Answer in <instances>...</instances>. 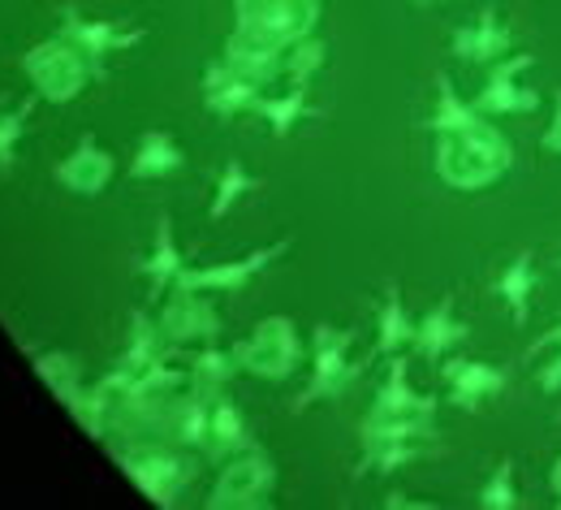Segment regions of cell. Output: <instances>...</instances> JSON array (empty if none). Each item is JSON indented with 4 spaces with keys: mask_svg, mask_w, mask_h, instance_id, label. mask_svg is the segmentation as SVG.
I'll return each instance as SVG.
<instances>
[{
    "mask_svg": "<svg viewBox=\"0 0 561 510\" xmlns=\"http://www.w3.org/2000/svg\"><path fill=\"white\" fill-rule=\"evenodd\" d=\"M514 165V144L492 126L489 117L462 135H436L432 169L449 191H489Z\"/></svg>",
    "mask_w": 561,
    "mask_h": 510,
    "instance_id": "1",
    "label": "cell"
},
{
    "mask_svg": "<svg viewBox=\"0 0 561 510\" xmlns=\"http://www.w3.org/2000/svg\"><path fill=\"white\" fill-rule=\"evenodd\" d=\"M4 109H9V100H4V95H0V113H4Z\"/></svg>",
    "mask_w": 561,
    "mask_h": 510,
    "instance_id": "40",
    "label": "cell"
},
{
    "mask_svg": "<svg viewBox=\"0 0 561 510\" xmlns=\"http://www.w3.org/2000/svg\"><path fill=\"white\" fill-rule=\"evenodd\" d=\"M480 507L484 510L523 507V494H518V485H514V458H501V463L492 467V476L484 480V489H480Z\"/></svg>",
    "mask_w": 561,
    "mask_h": 510,
    "instance_id": "33",
    "label": "cell"
},
{
    "mask_svg": "<svg viewBox=\"0 0 561 510\" xmlns=\"http://www.w3.org/2000/svg\"><path fill=\"white\" fill-rule=\"evenodd\" d=\"M61 35L82 48V57L91 61V73L104 78L108 57L113 53H126V48H139L142 39H147V26H130L122 18H82L78 9H66Z\"/></svg>",
    "mask_w": 561,
    "mask_h": 510,
    "instance_id": "8",
    "label": "cell"
},
{
    "mask_svg": "<svg viewBox=\"0 0 561 510\" xmlns=\"http://www.w3.org/2000/svg\"><path fill=\"white\" fill-rule=\"evenodd\" d=\"M242 367H238V360H233V351H220V347H204L195 360H191V389L195 394H204V398H220L225 394V385L238 376Z\"/></svg>",
    "mask_w": 561,
    "mask_h": 510,
    "instance_id": "30",
    "label": "cell"
},
{
    "mask_svg": "<svg viewBox=\"0 0 561 510\" xmlns=\"http://www.w3.org/2000/svg\"><path fill=\"white\" fill-rule=\"evenodd\" d=\"M427 441H380V445H363V458H358V467H354V476H393V472H402V467H411V463H420Z\"/></svg>",
    "mask_w": 561,
    "mask_h": 510,
    "instance_id": "31",
    "label": "cell"
},
{
    "mask_svg": "<svg viewBox=\"0 0 561 510\" xmlns=\"http://www.w3.org/2000/svg\"><path fill=\"white\" fill-rule=\"evenodd\" d=\"M536 385H540V394H561V351H549L545 367L536 372Z\"/></svg>",
    "mask_w": 561,
    "mask_h": 510,
    "instance_id": "36",
    "label": "cell"
},
{
    "mask_svg": "<svg viewBox=\"0 0 561 510\" xmlns=\"http://www.w3.org/2000/svg\"><path fill=\"white\" fill-rule=\"evenodd\" d=\"M415 325L420 320L411 316V307L402 298V286L389 282L385 294H380V307H376V347H371V355L389 360V355H402L407 347H415Z\"/></svg>",
    "mask_w": 561,
    "mask_h": 510,
    "instance_id": "19",
    "label": "cell"
},
{
    "mask_svg": "<svg viewBox=\"0 0 561 510\" xmlns=\"http://www.w3.org/2000/svg\"><path fill=\"white\" fill-rule=\"evenodd\" d=\"M113 173H117V160L95 144L91 135L73 147L66 160H57V169H53L57 186H66L70 195H87V200L104 195V191H108V182H113Z\"/></svg>",
    "mask_w": 561,
    "mask_h": 510,
    "instance_id": "15",
    "label": "cell"
},
{
    "mask_svg": "<svg viewBox=\"0 0 561 510\" xmlns=\"http://www.w3.org/2000/svg\"><path fill=\"white\" fill-rule=\"evenodd\" d=\"M307 91H311V87H289L285 95H273V100L264 95V100L255 104V117H264V126L273 131V139H289L302 117H316Z\"/></svg>",
    "mask_w": 561,
    "mask_h": 510,
    "instance_id": "27",
    "label": "cell"
},
{
    "mask_svg": "<svg viewBox=\"0 0 561 510\" xmlns=\"http://www.w3.org/2000/svg\"><path fill=\"white\" fill-rule=\"evenodd\" d=\"M285 251H289V238H277V242H268V247H260V251H247V256H238V260L182 269L178 286H182V291H204V294H238V291H247L260 273H268ZM178 286H173V291H178Z\"/></svg>",
    "mask_w": 561,
    "mask_h": 510,
    "instance_id": "9",
    "label": "cell"
},
{
    "mask_svg": "<svg viewBox=\"0 0 561 510\" xmlns=\"http://www.w3.org/2000/svg\"><path fill=\"white\" fill-rule=\"evenodd\" d=\"M549 351H561V325H553V329H545L531 347H527V360H540V355H549Z\"/></svg>",
    "mask_w": 561,
    "mask_h": 510,
    "instance_id": "37",
    "label": "cell"
},
{
    "mask_svg": "<svg viewBox=\"0 0 561 510\" xmlns=\"http://www.w3.org/2000/svg\"><path fill=\"white\" fill-rule=\"evenodd\" d=\"M182 165H186V151L169 131H142L135 156H130V178L135 182H160V178L178 173Z\"/></svg>",
    "mask_w": 561,
    "mask_h": 510,
    "instance_id": "21",
    "label": "cell"
},
{
    "mask_svg": "<svg viewBox=\"0 0 561 510\" xmlns=\"http://www.w3.org/2000/svg\"><path fill=\"white\" fill-rule=\"evenodd\" d=\"M260 87L264 82L242 78L238 70H229V61L220 57V61H211L208 70H204V109H208L211 117H220V122H233L242 113H255V104L264 100Z\"/></svg>",
    "mask_w": 561,
    "mask_h": 510,
    "instance_id": "14",
    "label": "cell"
},
{
    "mask_svg": "<svg viewBox=\"0 0 561 510\" xmlns=\"http://www.w3.org/2000/svg\"><path fill=\"white\" fill-rule=\"evenodd\" d=\"M251 445H255V438H251V429H247V420H242L238 403L220 394V398L211 403L208 458L211 463H225V458H233V454H242V450H251Z\"/></svg>",
    "mask_w": 561,
    "mask_h": 510,
    "instance_id": "23",
    "label": "cell"
},
{
    "mask_svg": "<svg viewBox=\"0 0 561 510\" xmlns=\"http://www.w3.org/2000/svg\"><path fill=\"white\" fill-rule=\"evenodd\" d=\"M558 420H561V416H558Z\"/></svg>",
    "mask_w": 561,
    "mask_h": 510,
    "instance_id": "42",
    "label": "cell"
},
{
    "mask_svg": "<svg viewBox=\"0 0 561 510\" xmlns=\"http://www.w3.org/2000/svg\"><path fill=\"white\" fill-rule=\"evenodd\" d=\"M354 329H342V325H316L311 333V381L302 385V394L289 403L294 416L311 411L316 403H337L351 394V385L367 372V360H351L354 351Z\"/></svg>",
    "mask_w": 561,
    "mask_h": 510,
    "instance_id": "3",
    "label": "cell"
},
{
    "mask_svg": "<svg viewBox=\"0 0 561 510\" xmlns=\"http://www.w3.org/2000/svg\"><path fill=\"white\" fill-rule=\"evenodd\" d=\"M558 269H561V256H558Z\"/></svg>",
    "mask_w": 561,
    "mask_h": 510,
    "instance_id": "41",
    "label": "cell"
},
{
    "mask_svg": "<svg viewBox=\"0 0 561 510\" xmlns=\"http://www.w3.org/2000/svg\"><path fill=\"white\" fill-rule=\"evenodd\" d=\"M449 53H454L458 61H471V66L505 61V57L514 53V31H510V22L501 18V9L484 4V9L476 13V22H467V26H458V31L449 35Z\"/></svg>",
    "mask_w": 561,
    "mask_h": 510,
    "instance_id": "12",
    "label": "cell"
},
{
    "mask_svg": "<svg viewBox=\"0 0 561 510\" xmlns=\"http://www.w3.org/2000/svg\"><path fill=\"white\" fill-rule=\"evenodd\" d=\"M113 454H117L122 472L139 485L156 507H178V498L195 480V463L182 458V454H169L160 445H126V450H113Z\"/></svg>",
    "mask_w": 561,
    "mask_h": 510,
    "instance_id": "6",
    "label": "cell"
},
{
    "mask_svg": "<svg viewBox=\"0 0 561 510\" xmlns=\"http://www.w3.org/2000/svg\"><path fill=\"white\" fill-rule=\"evenodd\" d=\"M320 4L324 0H233V44H251V48H273L289 53L298 39H307L320 22Z\"/></svg>",
    "mask_w": 561,
    "mask_h": 510,
    "instance_id": "2",
    "label": "cell"
},
{
    "mask_svg": "<svg viewBox=\"0 0 561 510\" xmlns=\"http://www.w3.org/2000/svg\"><path fill=\"white\" fill-rule=\"evenodd\" d=\"M182 269H186V256H182V247H178L173 217H169V213H160V217H156V234H151V247H147V256L139 260V273L147 277V294H151V303H156V298H164V294L178 286Z\"/></svg>",
    "mask_w": 561,
    "mask_h": 510,
    "instance_id": "16",
    "label": "cell"
},
{
    "mask_svg": "<svg viewBox=\"0 0 561 510\" xmlns=\"http://www.w3.org/2000/svg\"><path fill=\"white\" fill-rule=\"evenodd\" d=\"M436 438V416H363L358 420V445H380V441H432Z\"/></svg>",
    "mask_w": 561,
    "mask_h": 510,
    "instance_id": "26",
    "label": "cell"
},
{
    "mask_svg": "<svg viewBox=\"0 0 561 510\" xmlns=\"http://www.w3.org/2000/svg\"><path fill=\"white\" fill-rule=\"evenodd\" d=\"M531 66H536L531 53H523V57L510 53L505 61H492L489 78H484V87L476 91L471 104H476L484 117H518V113H536V109H540V91L518 82Z\"/></svg>",
    "mask_w": 561,
    "mask_h": 510,
    "instance_id": "10",
    "label": "cell"
},
{
    "mask_svg": "<svg viewBox=\"0 0 561 510\" xmlns=\"http://www.w3.org/2000/svg\"><path fill=\"white\" fill-rule=\"evenodd\" d=\"M436 398L432 394H420L411 385V360L407 355H389V372H385V385L376 389L371 398V411L367 416H436Z\"/></svg>",
    "mask_w": 561,
    "mask_h": 510,
    "instance_id": "18",
    "label": "cell"
},
{
    "mask_svg": "<svg viewBox=\"0 0 561 510\" xmlns=\"http://www.w3.org/2000/svg\"><path fill=\"white\" fill-rule=\"evenodd\" d=\"M31 117H35V100H22L18 109H4L0 113V169H13L18 144H22L26 126H31Z\"/></svg>",
    "mask_w": 561,
    "mask_h": 510,
    "instance_id": "34",
    "label": "cell"
},
{
    "mask_svg": "<svg viewBox=\"0 0 561 510\" xmlns=\"http://www.w3.org/2000/svg\"><path fill=\"white\" fill-rule=\"evenodd\" d=\"M35 372H39V381L57 394L61 407H73L78 394L87 389V385H82V364L73 360L70 351H35Z\"/></svg>",
    "mask_w": 561,
    "mask_h": 510,
    "instance_id": "28",
    "label": "cell"
},
{
    "mask_svg": "<svg viewBox=\"0 0 561 510\" xmlns=\"http://www.w3.org/2000/svg\"><path fill=\"white\" fill-rule=\"evenodd\" d=\"M471 338V325H462L454 316V294H445L440 303H432L415 325V355L427 364H440L445 355H454V347H462Z\"/></svg>",
    "mask_w": 561,
    "mask_h": 510,
    "instance_id": "17",
    "label": "cell"
},
{
    "mask_svg": "<svg viewBox=\"0 0 561 510\" xmlns=\"http://www.w3.org/2000/svg\"><path fill=\"white\" fill-rule=\"evenodd\" d=\"M160 333L169 342H216L220 338V311L211 307V298L204 291H182L164 303L160 311Z\"/></svg>",
    "mask_w": 561,
    "mask_h": 510,
    "instance_id": "13",
    "label": "cell"
},
{
    "mask_svg": "<svg viewBox=\"0 0 561 510\" xmlns=\"http://www.w3.org/2000/svg\"><path fill=\"white\" fill-rule=\"evenodd\" d=\"M164 333H160V320H151L147 311H130V333H126V347H122V355H117V367L122 372H130V376H139L147 367L156 364V360H164Z\"/></svg>",
    "mask_w": 561,
    "mask_h": 510,
    "instance_id": "25",
    "label": "cell"
},
{
    "mask_svg": "<svg viewBox=\"0 0 561 510\" xmlns=\"http://www.w3.org/2000/svg\"><path fill=\"white\" fill-rule=\"evenodd\" d=\"M22 73L31 78L35 95H44V100H53V104H70L73 95L87 87V78H95V73H91V61L82 57V48L70 44L66 35L31 44V53L22 57Z\"/></svg>",
    "mask_w": 561,
    "mask_h": 510,
    "instance_id": "5",
    "label": "cell"
},
{
    "mask_svg": "<svg viewBox=\"0 0 561 510\" xmlns=\"http://www.w3.org/2000/svg\"><path fill=\"white\" fill-rule=\"evenodd\" d=\"M273 489H277V467H273V458H268L260 445H251V450L225 458V472H220V480L211 485L208 507L211 510L268 507V502H273Z\"/></svg>",
    "mask_w": 561,
    "mask_h": 510,
    "instance_id": "7",
    "label": "cell"
},
{
    "mask_svg": "<svg viewBox=\"0 0 561 510\" xmlns=\"http://www.w3.org/2000/svg\"><path fill=\"white\" fill-rule=\"evenodd\" d=\"M492 294L510 307L514 329H527L531 320V294H536V251H518L492 282Z\"/></svg>",
    "mask_w": 561,
    "mask_h": 510,
    "instance_id": "20",
    "label": "cell"
},
{
    "mask_svg": "<svg viewBox=\"0 0 561 510\" xmlns=\"http://www.w3.org/2000/svg\"><path fill=\"white\" fill-rule=\"evenodd\" d=\"M264 186V178H255L242 160H225L220 178H216V191H211V204H208V220H225L247 195H255Z\"/></svg>",
    "mask_w": 561,
    "mask_h": 510,
    "instance_id": "29",
    "label": "cell"
},
{
    "mask_svg": "<svg viewBox=\"0 0 561 510\" xmlns=\"http://www.w3.org/2000/svg\"><path fill=\"white\" fill-rule=\"evenodd\" d=\"M484 122V113L471 104V100H462L458 95V87H454V78L440 70L436 73V109H432V117L423 122L432 135H462V131H476Z\"/></svg>",
    "mask_w": 561,
    "mask_h": 510,
    "instance_id": "22",
    "label": "cell"
},
{
    "mask_svg": "<svg viewBox=\"0 0 561 510\" xmlns=\"http://www.w3.org/2000/svg\"><path fill=\"white\" fill-rule=\"evenodd\" d=\"M169 438L178 441V445H186V450H208V438H211V398L204 394H186V398H173V407H169V429H164Z\"/></svg>",
    "mask_w": 561,
    "mask_h": 510,
    "instance_id": "24",
    "label": "cell"
},
{
    "mask_svg": "<svg viewBox=\"0 0 561 510\" xmlns=\"http://www.w3.org/2000/svg\"><path fill=\"white\" fill-rule=\"evenodd\" d=\"M440 376L449 385V403L467 416H476L484 403L501 398L510 389V367L484 364V360H467V355H445L440 360Z\"/></svg>",
    "mask_w": 561,
    "mask_h": 510,
    "instance_id": "11",
    "label": "cell"
},
{
    "mask_svg": "<svg viewBox=\"0 0 561 510\" xmlns=\"http://www.w3.org/2000/svg\"><path fill=\"white\" fill-rule=\"evenodd\" d=\"M549 489H553V494L561 498V458L553 463V472H549Z\"/></svg>",
    "mask_w": 561,
    "mask_h": 510,
    "instance_id": "38",
    "label": "cell"
},
{
    "mask_svg": "<svg viewBox=\"0 0 561 510\" xmlns=\"http://www.w3.org/2000/svg\"><path fill=\"white\" fill-rule=\"evenodd\" d=\"M324 61H329V44L316 39V35H307V39H298V44L285 53V78H289L294 87H311V78L324 70Z\"/></svg>",
    "mask_w": 561,
    "mask_h": 510,
    "instance_id": "32",
    "label": "cell"
},
{
    "mask_svg": "<svg viewBox=\"0 0 561 510\" xmlns=\"http://www.w3.org/2000/svg\"><path fill=\"white\" fill-rule=\"evenodd\" d=\"M540 151L545 156H561V87L553 91V117H549V126L540 135Z\"/></svg>",
    "mask_w": 561,
    "mask_h": 510,
    "instance_id": "35",
    "label": "cell"
},
{
    "mask_svg": "<svg viewBox=\"0 0 561 510\" xmlns=\"http://www.w3.org/2000/svg\"><path fill=\"white\" fill-rule=\"evenodd\" d=\"M229 351H233V360H238L242 372H251L260 381H289L298 372V364H302V338H298V329H294L289 316L260 320Z\"/></svg>",
    "mask_w": 561,
    "mask_h": 510,
    "instance_id": "4",
    "label": "cell"
},
{
    "mask_svg": "<svg viewBox=\"0 0 561 510\" xmlns=\"http://www.w3.org/2000/svg\"><path fill=\"white\" fill-rule=\"evenodd\" d=\"M402 4H420V9H432V4H454V0H402Z\"/></svg>",
    "mask_w": 561,
    "mask_h": 510,
    "instance_id": "39",
    "label": "cell"
}]
</instances>
